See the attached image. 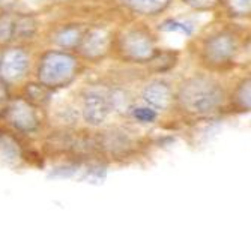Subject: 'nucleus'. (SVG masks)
<instances>
[{
	"mask_svg": "<svg viewBox=\"0 0 251 249\" xmlns=\"http://www.w3.org/2000/svg\"><path fill=\"white\" fill-rule=\"evenodd\" d=\"M81 36H83V33H81L80 27L73 24V26H66L63 29H60L56 33L54 41H56V44L59 45L60 48L71 50V48H77L78 47V44L81 41Z\"/></svg>",
	"mask_w": 251,
	"mask_h": 249,
	"instance_id": "ddd939ff",
	"label": "nucleus"
},
{
	"mask_svg": "<svg viewBox=\"0 0 251 249\" xmlns=\"http://www.w3.org/2000/svg\"><path fill=\"white\" fill-rule=\"evenodd\" d=\"M51 98V89L42 83H29L25 87V99L35 107L47 105Z\"/></svg>",
	"mask_w": 251,
	"mask_h": 249,
	"instance_id": "9d476101",
	"label": "nucleus"
},
{
	"mask_svg": "<svg viewBox=\"0 0 251 249\" xmlns=\"http://www.w3.org/2000/svg\"><path fill=\"white\" fill-rule=\"evenodd\" d=\"M163 32H182L185 35H191L193 33V29L191 26L185 24V23H180V21H176V20H167L164 21L161 26H159Z\"/></svg>",
	"mask_w": 251,
	"mask_h": 249,
	"instance_id": "aec40b11",
	"label": "nucleus"
},
{
	"mask_svg": "<svg viewBox=\"0 0 251 249\" xmlns=\"http://www.w3.org/2000/svg\"><path fill=\"white\" fill-rule=\"evenodd\" d=\"M14 20L12 15H2L0 17V42H9L14 33Z\"/></svg>",
	"mask_w": 251,
	"mask_h": 249,
	"instance_id": "a211bd4d",
	"label": "nucleus"
},
{
	"mask_svg": "<svg viewBox=\"0 0 251 249\" xmlns=\"http://www.w3.org/2000/svg\"><path fill=\"white\" fill-rule=\"evenodd\" d=\"M238 50V44L233 35L220 32L208 38L203 44V60L211 66H223L230 63Z\"/></svg>",
	"mask_w": 251,
	"mask_h": 249,
	"instance_id": "20e7f679",
	"label": "nucleus"
},
{
	"mask_svg": "<svg viewBox=\"0 0 251 249\" xmlns=\"http://www.w3.org/2000/svg\"><path fill=\"white\" fill-rule=\"evenodd\" d=\"M177 62V53L176 51H170V50H161V51H155L152 54V57L148 60L149 68L153 72H166L170 71L172 68L176 65Z\"/></svg>",
	"mask_w": 251,
	"mask_h": 249,
	"instance_id": "9b49d317",
	"label": "nucleus"
},
{
	"mask_svg": "<svg viewBox=\"0 0 251 249\" xmlns=\"http://www.w3.org/2000/svg\"><path fill=\"white\" fill-rule=\"evenodd\" d=\"M119 50L122 56L131 62H148L156 51L155 39L149 32L143 29H134L121 38Z\"/></svg>",
	"mask_w": 251,
	"mask_h": 249,
	"instance_id": "7ed1b4c3",
	"label": "nucleus"
},
{
	"mask_svg": "<svg viewBox=\"0 0 251 249\" xmlns=\"http://www.w3.org/2000/svg\"><path fill=\"white\" fill-rule=\"evenodd\" d=\"M36 32V20L32 15H17L14 20L12 39H32Z\"/></svg>",
	"mask_w": 251,
	"mask_h": 249,
	"instance_id": "f8f14e48",
	"label": "nucleus"
},
{
	"mask_svg": "<svg viewBox=\"0 0 251 249\" xmlns=\"http://www.w3.org/2000/svg\"><path fill=\"white\" fill-rule=\"evenodd\" d=\"M110 33L102 27H92L81 36V41L77 48L86 59L98 60L107 54V51L110 50Z\"/></svg>",
	"mask_w": 251,
	"mask_h": 249,
	"instance_id": "6e6552de",
	"label": "nucleus"
},
{
	"mask_svg": "<svg viewBox=\"0 0 251 249\" xmlns=\"http://www.w3.org/2000/svg\"><path fill=\"white\" fill-rule=\"evenodd\" d=\"M0 158L8 164H14L18 158H21V147L18 141L5 132L0 134Z\"/></svg>",
	"mask_w": 251,
	"mask_h": 249,
	"instance_id": "4468645a",
	"label": "nucleus"
},
{
	"mask_svg": "<svg viewBox=\"0 0 251 249\" xmlns=\"http://www.w3.org/2000/svg\"><path fill=\"white\" fill-rule=\"evenodd\" d=\"M9 102H11V93L8 89V83L0 78V117L5 116Z\"/></svg>",
	"mask_w": 251,
	"mask_h": 249,
	"instance_id": "412c9836",
	"label": "nucleus"
},
{
	"mask_svg": "<svg viewBox=\"0 0 251 249\" xmlns=\"http://www.w3.org/2000/svg\"><path fill=\"white\" fill-rule=\"evenodd\" d=\"M145 102L156 110H169L175 101V95L172 87L161 80L151 81L143 90Z\"/></svg>",
	"mask_w": 251,
	"mask_h": 249,
	"instance_id": "1a4fd4ad",
	"label": "nucleus"
},
{
	"mask_svg": "<svg viewBox=\"0 0 251 249\" xmlns=\"http://www.w3.org/2000/svg\"><path fill=\"white\" fill-rule=\"evenodd\" d=\"M132 116L142 123H153L158 119V113L152 107H139L132 110Z\"/></svg>",
	"mask_w": 251,
	"mask_h": 249,
	"instance_id": "6ab92c4d",
	"label": "nucleus"
},
{
	"mask_svg": "<svg viewBox=\"0 0 251 249\" xmlns=\"http://www.w3.org/2000/svg\"><path fill=\"white\" fill-rule=\"evenodd\" d=\"M75 173V167H60V168H56L51 174H50V177H71L73 174Z\"/></svg>",
	"mask_w": 251,
	"mask_h": 249,
	"instance_id": "5701e85b",
	"label": "nucleus"
},
{
	"mask_svg": "<svg viewBox=\"0 0 251 249\" xmlns=\"http://www.w3.org/2000/svg\"><path fill=\"white\" fill-rule=\"evenodd\" d=\"M177 101L188 114L206 116L217 111L224 102V90L208 77H194L180 86Z\"/></svg>",
	"mask_w": 251,
	"mask_h": 249,
	"instance_id": "f257e3e1",
	"label": "nucleus"
},
{
	"mask_svg": "<svg viewBox=\"0 0 251 249\" xmlns=\"http://www.w3.org/2000/svg\"><path fill=\"white\" fill-rule=\"evenodd\" d=\"M226 6L233 17H247L251 11V0H226Z\"/></svg>",
	"mask_w": 251,
	"mask_h": 249,
	"instance_id": "f3484780",
	"label": "nucleus"
},
{
	"mask_svg": "<svg viewBox=\"0 0 251 249\" xmlns=\"http://www.w3.org/2000/svg\"><path fill=\"white\" fill-rule=\"evenodd\" d=\"M78 72L77 59L68 51L51 50L44 53L38 65V80L44 86L53 89L70 86Z\"/></svg>",
	"mask_w": 251,
	"mask_h": 249,
	"instance_id": "f03ea898",
	"label": "nucleus"
},
{
	"mask_svg": "<svg viewBox=\"0 0 251 249\" xmlns=\"http://www.w3.org/2000/svg\"><path fill=\"white\" fill-rule=\"evenodd\" d=\"M126 3L139 14L156 15L170 5V0H126Z\"/></svg>",
	"mask_w": 251,
	"mask_h": 249,
	"instance_id": "2eb2a0df",
	"label": "nucleus"
},
{
	"mask_svg": "<svg viewBox=\"0 0 251 249\" xmlns=\"http://www.w3.org/2000/svg\"><path fill=\"white\" fill-rule=\"evenodd\" d=\"M8 123L21 134L36 132L41 126V119L38 116V110L25 98L11 99L8 110L5 113Z\"/></svg>",
	"mask_w": 251,
	"mask_h": 249,
	"instance_id": "39448f33",
	"label": "nucleus"
},
{
	"mask_svg": "<svg viewBox=\"0 0 251 249\" xmlns=\"http://www.w3.org/2000/svg\"><path fill=\"white\" fill-rule=\"evenodd\" d=\"M187 5H190L191 8L194 9H199V11H209V9H214L221 0H184Z\"/></svg>",
	"mask_w": 251,
	"mask_h": 249,
	"instance_id": "4be33fe9",
	"label": "nucleus"
},
{
	"mask_svg": "<svg viewBox=\"0 0 251 249\" xmlns=\"http://www.w3.org/2000/svg\"><path fill=\"white\" fill-rule=\"evenodd\" d=\"M233 101L239 110L250 111V108H251V83H250V78H245L238 86V89L235 90V95H233Z\"/></svg>",
	"mask_w": 251,
	"mask_h": 249,
	"instance_id": "dca6fc26",
	"label": "nucleus"
},
{
	"mask_svg": "<svg viewBox=\"0 0 251 249\" xmlns=\"http://www.w3.org/2000/svg\"><path fill=\"white\" fill-rule=\"evenodd\" d=\"M29 54L23 48H8L0 56V78L6 83L20 81L29 71Z\"/></svg>",
	"mask_w": 251,
	"mask_h": 249,
	"instance_id": "423d86ee",
	"label": "nucleus"
},
{
	"mask_svg": "<svg viewBox=\"0 0 251 249\" xmlns=\"http://www.w3.org/2000/svg\"><path fill=\"white\" fill-rule=\"evenodd\" d=\"M111 111V101L98 90H89L83 98V119L87 125L104 123Z\"/></svg>",
	"mask_w": 251,
	"mask_h": 249,
	"instance_id": "0eeeda50",
	"label": "nucleus"
}]
</instances>
